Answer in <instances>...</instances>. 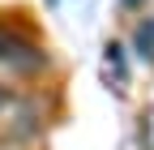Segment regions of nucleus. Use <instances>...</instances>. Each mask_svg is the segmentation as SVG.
<instances>
[{"label":"nucleus","instance_id":"3","mask_svg":"<svg viewBox=\"0 0 154 150\" xmlns=\"http://www.w3.org/2000/svg\"><path fill=\"white\" fill-rule=\"evenodd\" d=\"M133 52L141 56V60L154 64V13H146L137 26H133Z\"/></svg>","mask_w":154,"mask_h":150},{"label":"nucleus","instance_id":"6","mask_svg":"<svg viewBox=\"0 0 154 150\" xmlns=\"http://www.w3.org/2000/svg\"><path fill=\"white\" fill-rule=\"evenodd\" d=\"M0 150H22V142H13V137H5V142H0Z\"/></svg>","mask_w":154,"mask_h":150},{"label":"nucleus","instance_id":"4","mask_svg":"<svg viewBox=\"0 0 154 150\" xmlns=\"http://www.w3.org/2000/svg\"><path fill=\"white\" fill-rule=\"evenodd\" d=\"M17 99H22V95H17L13 86H0V120H5L9 111H13V103H17Z\"/></svg>","mask_w":154,"mask_h":150},{"label":"nucleus","instance_id":"5","mask_svg":"<svg viewBox=\"0 0 154 150\" xmlns=\"http://www.w3.org/2000/svg\"><path fill=\"white\" fill-rule=\"evenodd\" d=\"M120 9H124V13H141V9H146V0H120Z\"/></svg>","mask_w":154,"mask_h":150},{"label":"nucleus","instance_id":"2","mask_svg":"<svg viewBox=\"0 0 154 150\" xmlns=\"http://www.w3.org/2000/svg\"><path fill=\"white\" fill-rule=\"evenodd\" d=\"M103 77L116 90H128V60H124V47L120 43H107L103 47Z\"/></svg>","mask_w":154,"mask_h":150},{"label":"nucleus","instance_id":"1","mask_svg":"<svg viewBox=\"0 0 154 150\" xmlns=\"http://www.w3.org/2000/svg\"><path fill=\"white\" fill-rule=\"evenodd\" d=\"M0 64L17 77H38L51 69V56L30 30H22L17 22H0Z\"/></svg>","mask_w":154,"mask_h":150}]
</instances>
